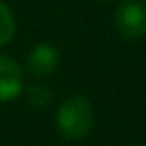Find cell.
<instances>
[{
  "instance_id": "1",
  "label": "cell",
  "mask_w": 146,
  "mask_h": 146,
  "mask_svg": "<svg viewBox=\"0 0 146 146\" xmlns=\"http://www.w3.org/2000/svg\"><path fill=\"white\" fill-rule=\"evenodd\" d=\"M57 132L67 140H85L95 128V109L85 95H69L55 113Z\"/></svg>"
},
{
  "instance_id": "2",
  "label": "cell",
  "mask_w": 146,
  "mask_h": 146,
  "mask_svg": "<svg viewBox=\"0 0 146 146\" xmlns=\"http://www.w3.org/2000/svg\"><path fill=\"white\" fill-rule=\"evenodd\" d=\"M113 24L117 34L124 40H140L146 36V2L122 0L115 10Z\"/></svg>"
},
{
  "instance_id": "3",
  "label": "cell",
  "mask_w": 146,
  "mask_h": 146,
  "mask_svg": "<svg viewBox=\"0 0 146 146\" xmlns=\"http://www.w3.org/2000/svg\"><path fill=\"white\" fill-rule=\"evenodd\" d=\"M26 77L22 65L10 57L0 53V103H12L24 93Z\"/></svg>"
},
{
  "instance_id": "4",
  "label": "cell",
  "mask_w": 146,
  "mask_h": 146,
  "mask_svg": "<svg viewBox=\"0 0 146 146\" xmlns=\"http://www.w3.org/2000/svg\"><path fill=\"white\" fill-rule=\"evenodd\" d=\"M61 63V53L49 42H40L28 53V69L36 77H48Z\"/></svg>"
},
{
  "instance_id": "5",
  "label": "cell",
  "mask_w": 146,
  "mask_h": 146,
  "mask_svg": "<svg viewBox=\"0 0 146 146\" xmlns=\"http://www.w3.org/2000/svg\"><path fill=\"white\" fill-rule=\"evenodd\" d=\"M14 34H16V16L12 8L4 0H0V48L8 46Z\"/></svg>"
},
{
  "instance_id": "6",
  "label": "cell",
  "mask_w": 146,
  "mask_h": 146,
  "mask_svg": "<svg viewBox=\"0 0 146 146\" xmlns=\"http://www.w3.org/2000/svg\"><path fill=\"white\" fill-rule=\"evenodd\" d=\"M24 91H26V95H28V103L34 105V107H38V109H46L51 103V99H53L51 89H49L48 85H44V83H34L32 87H28Z\"/></svg>"
},
{
  "instance_id": "7",
  "label": "cell",
  "mask_w": 146,
  "mask_h": 146,
  "mask_svg": "<svg viewBox=\"0 0 146 146\" xmlns=\"http://www.w3.org/2000/svg\"><path fill=\"white\" fill-rule=\"evenodd\" d=\"M101 2H105V4H107V2H115V0H101Z\"/></svg>"
},
{
  "instance_id": "8",
  "label": "cell",
  "mask_w": 146,
  "mask_h": 146,
  "mask_svg": "<svg viewBox=\"0 0 146 146\" xmlns=\"http://www.w3.org/2000/svg\"><path fill=\"white\" fill-rule=\"evenodd\" d=\"M130 146H136V144H130Z\"/></svg>"
}]
</instances>
